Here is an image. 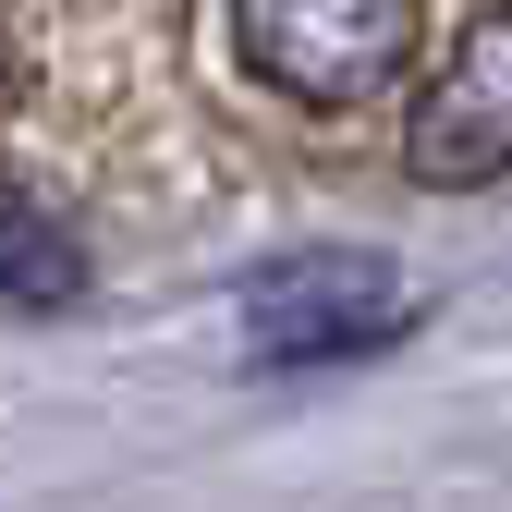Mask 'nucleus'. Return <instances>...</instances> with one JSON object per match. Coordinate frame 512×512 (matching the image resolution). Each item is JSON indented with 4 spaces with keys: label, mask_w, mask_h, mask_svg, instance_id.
I'll list each match as a JSON object with an SVG mask.
<instances>
[{
    "label": "nucleus",
    "mask_w": 512,
    "mask_h": 512,
    "mask_svg": "<svg viewBox=\"0 0 512 512\" xmlns=\"http://www.w3.org/2000/svg\"><path fill=\"white\" fill-rule=\"evenodd\" d=\"M232 61L281 110H366L415 61V0H232Z\"/></svg>",
    "instance_id": "1"
},
{
    "label": "nucleus",
    "mask_w": 512,
    "mask_h": 512,
    "mask_svg": "<svg viewBox=\"0 0 512 512\" xmlns=\"http://www.w3.org/2000/svg\"><path fill=\"white\" fill-rule=\"evenodd\" d=\"M403 269L366 244H317V256H281V269L244 281V354L256 366H330V354H366L403 330Z\"/></svg>",
    "instance_id": "2"
},
{
    "label": "nucleus",
    "mask_w": 512,
    "mask_h": 512,
    "mask_svg": "<svg viewBox=\"0 0 512 512\" xmlns=\"http://www.w3.org/2000/svg\"><path fill=\"white\" fill-rule=\"evenodd\" d=\"M403 159H415V183H500L512 171V13H476L452 37V61L415 98Z\"/></svg>",
    "instance_id": "3"
},
{
    "label": "nucleus",
    "mask_w": 512,
    "mask_h": 512,
    "mask_svg": "<svg viewBox=\"0 0 512 512\" xmlns=\"http://www.w3.org/2000/svg\"><path fill=\"white\" fill-rule=\"evenodd\" d=\"M0 293H13V305H74L86 293V256L61 244L37 208H0Z\"/></svg>",
    "instance_id": "4"
}]
</instances>
